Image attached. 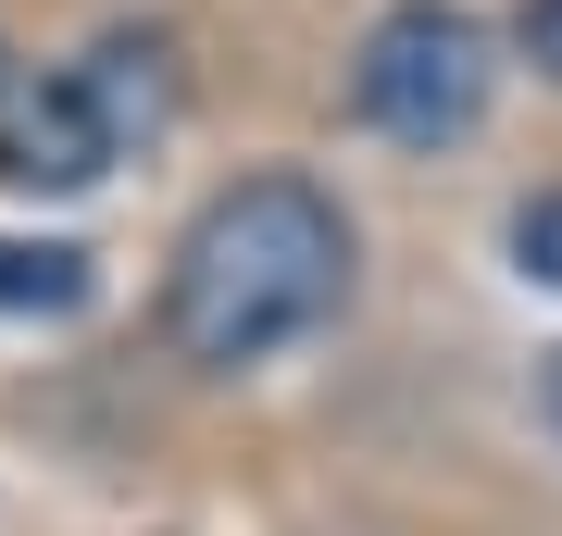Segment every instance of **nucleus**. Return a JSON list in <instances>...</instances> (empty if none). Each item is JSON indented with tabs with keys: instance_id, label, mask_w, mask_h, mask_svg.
<instances>
[{
	"instance_id": "obj_2",
	"label": "nucleus",
	"mask_w": 562,
	"mask_h": 536,
	"mask_svg": "<svg viewBox=\"0 0 562 536\" xmlns=\"http://www.w3.org/2000/svg\"><path fill=\"white\" fill-rule=\"evenodd\" d=\"M487 76H501V62H487V25L462 13V0H387L362 62H350V100H362L375 138L450 150V138L487 125Z\"/></svg>"
},
{
	"instance_id": "obj_4",
	"label": "nucleus",
	"mask_w": 562,
	"mask_h": 536,
	"mask_svg": "<svg viewBox=\"0 0 562 536\" xmlns=\"http://www.w3.org/2000/svg\"><path fill=\"white\" fill-rule=\"evenodd\" d=\"M76 88L101 100L113 150H125V138H162V125H176V62H162V38H101V50L76 62Z\"/></svg>"
},
{
	"instance_id": "obj_5",
	"label": "nucleus",
	"mask_w": 562,
	"mask_h": 536,
	"mask_svg": "<svg viewBox=\"0 0 562 536\" xmlns=\"http://www.w3.org/2000/svg\"><path fill=\"white\" fill-rule=\"evenodd\" d=\"M76 299H88L76 238H0V312H76Z\"/></svg>"
},
{
	"instance_id": "obj_1",
	"label": "nucleus",
	"mask_w": 562,
	"mask_h": 536,
	"mask_svg": "<svg viewBox=\"0 0 562 536\" xmlns=\"http://www.w3.org/2000/svg\"><path fill=\"white\" fill-rule=\"evenodd\" d=\"M338 299H350V213L313 175H238L176 238L162 338L201 362V375H250V362L301 350Z\"/></svg>"
},
{
	"instance_id": "obj_9",
	"label": "nucleus",
	"mask_w": 562,
	"mask_h": 536,
	"mask_svg": "<svg viewBox=\"0 0 562 536\" xmlns=\"http://www.w3.org/2000/svg\"><path fill=\"white\" fill-rule=\"evenodd\" d=\"M0 100H13V76H0Z\"/></svg>"
},
{
	"instance_id": "obj_7",
	"label": "nucleus",
	"mask_w": 562,
	"mask_h": 536,
	"mask_svg": "<svg viewBox=\"0 0 562 536\" xmlns=\"http://www.w3.org/2000/svg\"><path fill=\"white\" fill-rule=\"evenodd\" d=\"M513 38H525V62H538V76H562V0H525Z\"/></svg>"
},
{
	"instance_id": "obj_3",
	"label": "nucleus",
	"mask_w": 562,
	"mask_h": 536,
	"mask_svg": "<svg viewBox=\"0 0 562 536\" xmlns=\"http://www.w3.org/2000/svg\"><path fill=\"white\" fill-rule=\"evenodd\" d=\"M101 162H125V150H113L101 100H88L76 76H38V88H13V100H0V187L76 199V187H101Z\"/></svg>"
},
{
	"instance_id": "obj_6",
	"label": "nucleus",
	"mask_w": 562,
	"mask_h": 536,
	"mask_svg": "<svg viewBox=\"0 0 562 536\" xmlns=\"http://www.w3.org/2000/svg\"><path fill=\"white\" fill-rule=\"evenodd\" d=\"M513 262H525L538 287H562V187H538V199L513 213Z\"/></svg>"
},
{
	"instance_id": "obj_8",
	"label": "nucleus",
	"mask_w": 562,
	"mask_h": 536,
	"mask_svg": "<svg viewBox=\"0 0 562 536\" xmlns=\"http://www.w3.org/2000/svg\"><path fill=\"white\" fill-rule=\"evenodd\" d=\"M538 412H550V437H562V350L538 362Z\"/></svg>"
}]
</instances>
